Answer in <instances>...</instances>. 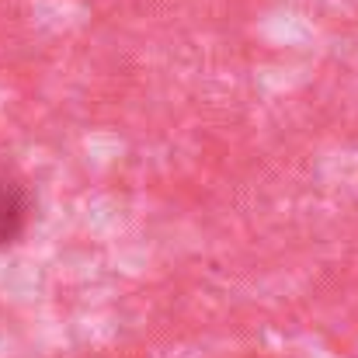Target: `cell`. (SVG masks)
Listing matches in <instances>:
<instances>
[{
  "instance_id": "obj_1",
  "label": "cell",
  "mask_w": 358,
  "mask_h": 358,
  "mask_svg": "<svg viewBox=\"0 0 358 358\" xmlns=\"http://www.w3.org/2000/svg\"><path fill=\"white\" fill-rule=\"evenodd\" d=\"M31 220V195L21 181L0 174V250L17 243Z\"/></svg>"
}]
</instances>
